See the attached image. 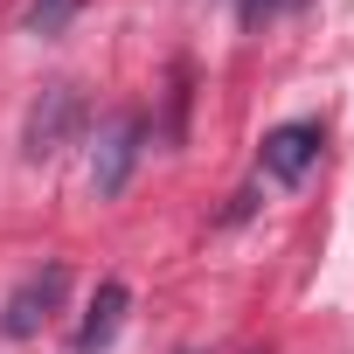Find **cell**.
Here are the masks:
<instances>
[{"label": "cell", "mask_w": 354, "mask_h": 354, "mask_svg": "<svg viewBox=\"0 0 354 354\" xmlns=\"http://www.w3.org/2000/svg\"><path fill=\"white\" fill-rule=\"evenodd\" d=\"M77 125H84V97H77L70 84H49V91L28 104V125H21V153H28V160H56V153L77 139Z\"/></svg>", "instance_id": "6da1fadb"}, {"label": "cell", "mask_w": 354, "mask_h": 354, "mask_svg": "<svg viewBox=\"0 0 354 354\" xmlns=\"http://www.w3.org/2000/svg\"><path fill=\"white\" fill-rule=\"evenodd\" d=\"M77 8H84V0H28L21 28H28V35H42V42H56V35L77 21Z\"/></svg>", "instance_id": "8992f818"}, {"label": "cell", "mask_w": 354, "mask_h": 354, "mask_svg": "<svg viewBox=\"0 0 354 354\" xmlns=\"http://www.w3.org/2000/svg\"><path fill=\"white\" fill-rule=\"evenodd\" d=\"M125 306H132V292L118 278H104L97 299H91V313H84V326H77V340H70V354H104L118 340V326H125Z\"/></svg>", "instance_id": "5b68a950"}, {"label": "cell", "mask_w": 354, "mask_h": 354, "mask_svg": "<svg viewBox=\"0 0 354 354\" xmlns=\"http://www.w3.org/2000/svg\"><path fill=\"white\" fill-rule=\"evenodd\" d=\"M236 15H243V21H250V28H257V21H264V15H271V0H236Z\"/></svg>", "instance_id": "52a82bcc"}, {"label": "cell", "mask_w": 354, "mask_h": 354, "mask_svg": "<svg viewBox=\"0 0 354 354\" xmlns=\"http://www.w3.org/2000/svg\"><path fill=\"white\" fill-rule=\"evenodd\" d=\"M139 139H146V118H139V111L104 118L97 153H91V188H97V195H118V188H125V174H132V160H139Z\"/></svg>", "instance_id": "277c9868"}, {"label": "cell", "mask_w": 354, "mask_h": 354, "mask_svg": "<svg viewBox=\"0 0 354 354\" xmlns=\"http://www.w3.org/2000/svg\"><path fill=\"white\" fill-rule=\"evenodd\" d=\"M63 292H70V271H63V264H42V271H28V278L8 292V306H0V333H8V340H28V333H42V326H49V313L63 306Z\"/></svg>", "instance_id": "7a4b0ae2"}, {"label": "cell", "mask_w": 354, "mask_h": 354, "mask_svg": "<svg viewBox=\"0 0 354 354\" xmlns=\"http://www.w3.org/2000/svg\"><path fill=\"white\" fill-rule=\"evenodd\" d=\"M313 160H319V125H313V118L271 125V132H264V146H257L264 181H278V188H299L306 174H313Z\"/></svg>", "instance_id": "3957f363"}]
</instances>
